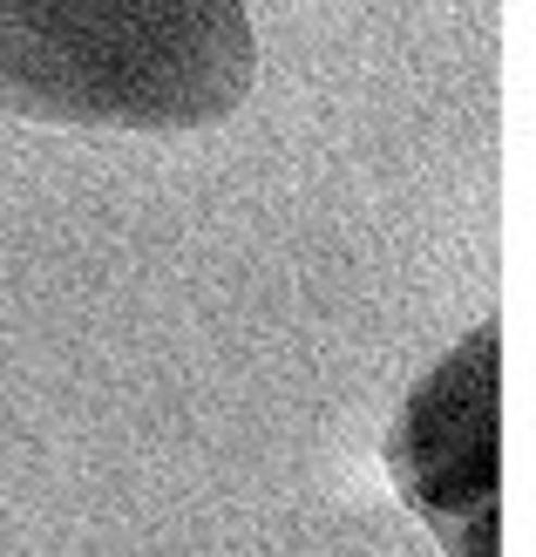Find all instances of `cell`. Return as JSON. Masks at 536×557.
Segmentation results:
<instances>
[{"instance_id":"cell-1","label":"cell","mask_w":536,"mask_h":557,"mask_svg":"<svg viewBox=\"0 0 536 557\" xmlns=\"http://www.w3.org/2000/svg\"><path fill=\"white\" fill-rule=\"evenodd\" d=\"M259 82L245 0H0V109L62 129H204Z\"/></svg>"},{"instance_id":"cell-2","label":"cell","mask_w":536,"mask_h":557,"mask_svg":"<svg viewBox=\"0 0 536 557\" xmlns=\"http://www.w3.org/2000/svg\"><path fill=\"white\" fill-rule=\"evenodd\" d=\"M387 476L441 557H502V326L483 320L408 387Z\"/></svg>"}]
</instances>
